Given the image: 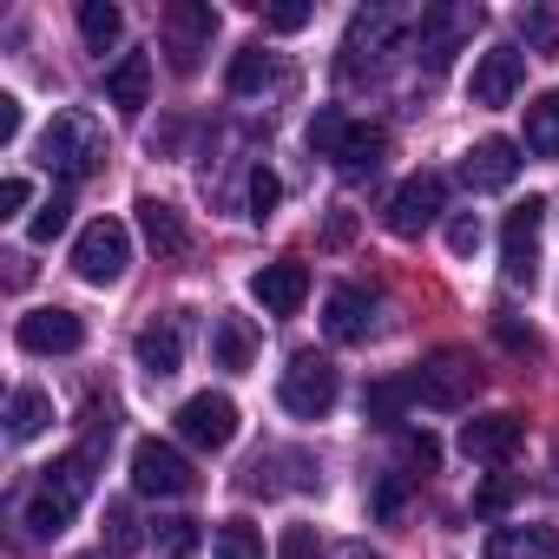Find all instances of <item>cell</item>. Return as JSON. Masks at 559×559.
I'll use <instances>...</instances> for the list:
<instances>
[{
	"mask_svg": "<svg viewBox=\"0 0 559 559\" xmlns=\"http://www.w3.org/2000/svg\"><path fill=\"white\" fill-rule=\"evenodd\" d=\"M40 165L60 171L67 185L73 178H93L106 165V132L86 119V112H53V126L40 132Z\"/></svg>",
	"mask_w": 559,
	"mask_h": 559,
	"instance_id": "cell-1",
	"label": "cell"
},
{
	"mask_svg": "<svg viewBox=\"0 0 559 559\" xmlns=\"http://www.w3.org/2000/svg\"><path fill=\"white\" fill-rule=\"evenodd\" d=\"M336 395H343V376H336V362H330V356H317V349L290 356L284 382H276V402H284L297 421H323V415L336 408Z\"/></svg>",
	"mask_w": 559,
	"mask_h": 559,
	"instance_id": "cell-2",
	"label": "cell"
},
{
	"mask_svg": "<svg viewBox=\"0 0 559 559\" xmlns=\"http://www.w3.org/2000/svg\"><path fill=\"white\" fill-rule=\"evenodd\" d=\"M132 263V230L119 217H93L80 237H73V270H80V284H119Z\"/></svg>",
	"mask_w": 559,
	"mask_h": 559,
	"instance_id": "cell-3",
	"label": "cell"
},
{
	"mask_svg": "<svg viewBox=\"0 0 559 559\" xmlns=\"http://www.w3.org/2000/svg\"><path fill=\"white\" fill-rule=\"evenodd\" d=\"M480 395V369H474V356L467 349H441V356H428L421 369H415V402L421 408H467Z\"/></svg>",
	"mask_w": 559,
	"mask_h": 559,
	"instance_id": "cell-4",
	"label": "cell"
},
{
	"mask_svg": "<svg viewBox=\"0 0 559 559\" xmlns=\"http://www.w3.org/2000/svg\"><path fill=\"white\" fill-rule=\"evenodd\" d=\"M539 224H546V198H526L507 211V230H500V276L513 290H533L539 276Z\"/></svg>",
	"mask_w": 559,
	"mask_h": 559,
	"instance_id": "cell-5",
	"label": "cell"
},
{
	"mask_svg": "<svg viewBox=\"0 0 559 559\" xmlns=\"http://www.w3.org/2000/svg\"><path fill=\"white\" fill-rule=\"evenodd\" d=\"M132 487H139L145 500H185V493L198 487V474H191V461H185L171 441L145 435V441L132 448Z\"/></svg>",
	"mask_w": 559,
	"mask_h": 559,
	"instance_id": "cell-6",
	"label": "cell"
},
{
	"mask_svg": "<svg viewBox=\"0 0 559 559\" xmlns=\"http://www.w3.org/2000/svg\"><path fill=\"white\" fill-rule=\"evenodd\" d=\"M211 40H217V8H204V0H171L165 8V53H171V67L198 73Z\"/></svg>",
	"mask_w": 559,
	"mask_h": 559,
	"instance_id": "cell-7",
	"label": "cell"
},
{
	"mask_svg": "<svg viewBox=\"0 0 559 559\" xmlns=\"http://www.w3.org/2000/svg\"><path fill=\"white\" fill-rule=\"evenodd\" d=\"M178 435H185L191 448H204V454H224V448L237 441V402L217 395V389L185 395V402H178Z\"/></svg>",
	"mask_w": 559,
	"mask_h": 559,
	"instance_id": "cell-8",
	"label": "cell"
},
{
	"mask_svg": "<svg viewBox=\"0 0 559 559\" xmlns=\"http://www.w3.org/2000/svg\"><path fill=\"white\" fill-rule=\"evenodd\" d=\"M441 211H448V178H441V171H415V178H402L395 198H389V230H395V237H421Z\"/></svg>",
	"mask_w": 559,
	"mask_h": 559,
	"instance_id": "cell-9",
	"label": "cell"
},
{
	"mask_svg": "<svg viewBox=\"0 0 559 559\" xmlns=\"http://www.w3.org/2000/svg\"><path fill=\"white\" fill-rule=\"evenodd\" d=\"M14 336H21L27 356H73V349L86 343V323H80L73 310L47 304V310H27V317L14 323Z\"/></svg>",
	"mask_w": 559,
	"mask_h": 559,
	"instance_id": "cell-10",
	"label": "cell"
},
{
	"mask_svg": "<svg viewBox=\"0 0 559 559\" xmlns=\"http://www.w3.org/2000/svg\"><path fill=\"white\" fill-rule=\"evenodd\" d=\"M250 297H257L270 317H297V310H304V297H310V263H297V257L263 263V270L250 276Z\"/></svg>",
	"mask_w": 559,
	"mask_h": 559,
	"instance_id": "cell-11",
	"label": "cell"
},
{
	"mask_svg": "<svg viewBox=\"0 0 559 559\" xmlns=\"http://www.w3.org/2000/svg\"><path fill=\"white\" fill-rule=\"evenodd\" d=\"M520 441H526V421L507 415V408H500V415H474V421L461 428V454H467V461H487V467L513 461Z\"/></svg>",
	"mask_w": 559,
	"mask_h": 559,
	"instance_id": "cell-12",
	"label": "cell"
},
{
	"mask_svg": "<svg viewBox=\"0 0 559 559\" xmlns=\"http://www.w3.org/2000/svg\"><path fill=\"white\" fill-rule=\"evenodd\" d=\"M474 8H441V14H421V27H415V60L428 67V73H441L448 60H454V47H461V34H474Z\"/></svg>",
	"mask_w": 559,
	"mask_h": 559,
	"instance_id": "cell-13",
	"label": "cell"
},
{
	"mask_svg": "<svg viewBox=\"0 0 559 559\" xmlns=\"http://www.w3.org/2000/svg\"><path fill=\"white\" fill-rule=\"evenodd\" d=\"M520 86H526V53L520 47H487L474 60V106H513Z\"/></svg>",
	"mask_w": 559,
	"mask_h": 559,
	"instance_id": "cell-14",
	"label": "cell"
},
{
	"mask_svg": "<svg viewBox=\"0 0 559 559\" xmlns=\"http://www.w3.org/2000/svg\"><path fill=\"white\" fill-rule=\"evenodd\" d=\"M520 165H526V158H520L513 139H480V145L461 158V178H467L474 191H507V185L520 178Z\"/></svg>",
	"mask_w": 559,
	"mask_h": 559,
	"instance_id": "cell-15",
	"label": "cell"
},
{
	"mask_svg": "<svg viewBox=\"0 0 559 559\" xmlns=\"http://www.w3.org/2000/svg\"><path fill=\"white\" fill-rule=\"evenodd\" d=\"M132 362L152 376V382H165V376H178V362H185V336H178V323L171 317H158V323H145L139 336H132Z\"/></svg>",
	"mask_w": 559,
	"mask_h": 559,
	"instance_id": "cell-16",
	"label": "cell"
},
{
	"mask_svg": "<svg viewBox=\"0 0 559 559\" xmlns=\"http://www.w3.org/2000/svg\"><path fill=\"white\" fill-rule=\"evenodd\" d=\"M395 34H402V14H389V8H376V14H356V27H349V47H343V73H362V60L376 67V53H382Z\"/></svg>",
	"mask_w": 559,
	"mask_h": 559,
	"instance_id": "cell-17",
	"label": "cell"
},
{
	"mask_svg": "<svg viewBox=\"0 0 559 559\" xmlns=\"http://www.w3.org/2000/svg\"><path fill=\"white\" fill-rule=\"evenodd\" d=\"M323 330L336 336V343H369V330H376V304L362 297V290H330V304H323Z\"/></svg>",
	"mask_w": 559,
	"mask_h": 559,
	"instance_id": "cell-18",
	"label": "cell"
},
{
	"mask_svg": "<svg viewBox=\"0 0 559 559\" xmlns=\"http://www.w3.org/2000/svg\"><path fill=\"white\" fill-rule=\"evenodd\" d=\"M139 230H145V243H152L158 257H185V250H191V230H185V217H178L165 198H139Z\"/></svg>",
	"mask_w": 559,
	"mask_h": 559,
	"instance_id": "cell-19",
	"label": "cell"
},
{
	"mask_svg": "<svg viewBox=\"0 0 559 559\" xmlns=\"http://www.w3.org/2000/svg\"><path fill=\"white\" fill-rule=\"evenodd\" d=\"M480 559H559V539L546 526H493Z\"/></svg>",
	"mask_w": 559,
	"mask_h": 559,
	"instance_id": "cell-20",
	"label": "cell"
},
{
	"mask_svg": "<svg viewBox=\"0 0 559 559\" xmlns=\"http://www.w3.org/2000/svg\"><path fill=\"white\" fill-rule=\"evenodd\" d=\"M106 99H112L119 112H145V99H152V60H145V53H126V60L106 73Z\"/></svg>",
	"mask_w": 559,
	"mask_h": 559,
	"instance_id": "cell-21",
	"label": "cell"
},
{
	"mask_svg": "<svg viewBox=\"0 0 559 559\" xmlns=\"http://www.w3.org/2000/svg\"><path fill=\"white\" fill-rule=\"evenodd\" d=\"M211 356H217V369H250V362H257V330H250V317H217V323H211Z\"/></svg>",
	"mask_w": 559,
	"mask_h": 559,
	"instance_id": "cell-22",
	"label": "cell"
},
{
	"mask_svg": "<svg viewBox=\"0 0 559 559\" xmlns=\"http://www.w3.org/2000/svg\"><path fill=\"white\" fill-rule=\"evenodd\" d=\"M47 428H53V402H47V389H34V382L14 389V395H8V435H14V441H40Z\"/></svg>",
	"mask_w": 559,
	"mask_h": 559,
	"instance_id": "cell-23",
	"label": "cell"
},
{
	"mask_svg": "<svg viewBox=\"0 0 559 559\" xmlns=\"http://www.w3.org/2000/svg\"><path fill=\"white\" fill-rule=\"evenodd\" d=\"M382 158H389V132H382V126H349V132H343V145H336V165H343L349 178L376 171Z\"/></svg>",
	"mask_w": 559,
	"mask_h": 559,
	"instance_id": "cell-24",
	"label": "cell"
},
{
	"mask_svg": "<svg viewBox=\"0 0 559 559\" xmlns=\"http://www.w3.org/2000/svg\"><path fill=\"white\" fill-rule=\"evenodd\" d=\"M53 500H67L73 513H80V500L93 493V454H60L53 467H47V480H40Z\"/></svg>",
	"mask_w": 559,
	"mask_h": 559,
	"instance_id": "cell-25",
	"label": "cell"
},
{
	"mask_svg": "<svg viewBox=\"0 0 559 559\" xmlns=\"http://www.w3.org/2000/svg\"><path fill=\"white\" fill-rule=\"evenodd\" d=\"M526 152L533 158H559V86L526 106Z\"/></svg>",
	"mask_w": 559,
	"mask_h": 559,
	"instance_id": "cell-26",
	"label": "cell"
},
{
	"mask_svg": "<svg viewBox=\"0 0 559 559\" xmlns=\"http://www.w3.org/2000/svg\"><path fill=\"white\" fill-rule=\"evenodd\" d=\"M119 34H126V14L112 8V0H80V40H86L93 53L119 47Z\"/></svg>",
	"mask_w": 559,
	"mask_h": 559,
	"instance_id": "cell-27",
	"label": "cell"
},
{
	"mask_svg": "<svg viewBox=\"0 0 559 559\" xmlns=\"http://www.w3.org/2000/svg\"><path fill=\"white\" fill-rule=\"evenodd\" d=\"M21 520H27V533H34V539H60V533L73 526V507H67V500H53V493L40 487V493L21 507Z\"/></svg>",
	"mask_w": 559,
	"mask_h": 559,
	"instance_id": "cell-28",
	"label": "cell"
},
{
	"mask_svg": "<svg viewBox=\"0 0 559 559\" xmlns=\"http://www.w3.org/2000/svg\"><path fill=\"white\" fill-rule=\"evenodd\" d=\"M270 80H276V60H270L263 47H243V53L230 60V93H237V99H250V93H263Z\"/></svg>",
	"mask_w": 559,
	"mask_h": 559,
	"instance_id": "cell-29",
	"label": "cell"
},
{
	"mask_svg": "<svg viewBox=\"0 0 559 559\" xmlns=\"http://www.w3.org/2000/svg\"><path fill=\"white\" fill-rule=\"evenodd\" d=\"M211 552H217V559H263V526H250V520H224V526L211 533Z\"/></svg>",
	"mask_w": 559,
	"mask_h": 559,
	"instance_id": "cell-30",
	"label": "cell"
},
{
	"mask_svg": "<svg viewBox=\"0 0 559 559\" xmlns=\"http://www.w3.org/2000/svg\"><path fill=\"white\" fill-rule=\"evenodd\" d=\"M67 224H73V198L53 191V198L27 217V237H34V243H53V237H67Z\"/></svg>",
	"mask_w": 559,
	"mask_h": 559,
	"instance_id": "cell-31",
	"label": "cell"
},
{
	"mask_svg": "<svg viewBox=\"0 0 559 559\" xmlns=\"http://www.w3.org/2000/svg\"><path fill=\"white\" fill-rule=\"evenodd\" d=\"M408 402H415V376L408 382H376L369 389V421H395Z\"/></svg>",
	"mask_w": 559,
	"mask_h": 559,
	"instance_id": "cell-32",
	"label": "cell"
},
{
	"mask_svg": "<svg viewBox=\"0 0 559 559\" xmlns=\"http://www.w3.org/2000/svg\"><path fill=\"white\" fill-rule=\"evenodd\" d=\"M343 132H349V119H343L336 106H323V112L310 119V152H323V158H336V145H343Z\"/></svg>",
	"mask_w": 559,
	"mask_h": 559,
	"instance_id": "cell-33",
	"label": "cell"
},
{
	"mask_svg": "<svg viewBox=\"0 0 559 559\" xmlns=\"http://www.w3.org/2000/svg\"><path fill=\"white\" fill-rule=\"evenodd\" d=\"M106 539H112V552H132V546H139V513H132V500H112V507H106Z\"/></svg>",
	"mask_w": 559,
	"mask_h": 559,
	"instance_id": "cell-34",
	"label": "cell"
},
{
	"mask_svg": "<svg viewBox=\"0 0 559 559\" xmlns=\"http://www.w3.org/2000/svg\"><path fill=\"white\" fill-rule=\"evenodd\" d=\"M158 552L165 559H191L198 552V520H158Z\"/></svg>",
	"mask_w": 559,
	"mask_h": 559,
	"instance_id": "cell-35",
	"label": "cell"
},
{
	"mask_svg": "<svg viewBox=\"0 0 559 559\" xmlns=\"http://www.w3.org/2000/svg\"><path fill=\"white\" fill-rule=\"evenodd\" d=\"M243 198H250V217L263 224V217L276 211V198H284V185H276V171H270V165H257V171H250V191H243Z\"/></svg>",
	"mask_w": 559,
	"mask_h": 559,
	"instance_id": "cell-36",
	"label": "cell"
},
{
	"mask_svg": "<svg viewBox=\"0 0 559 559\" xmlns=\"http://www.w3.org/2000/svg\"><path fill=\"white\" fill-rule=\"evenodd\" d=\"M448 250H454V257H474V250H480V217H474V211H454V217H448Z\"/></svg>",
	"mask_w": 559,
	"mask_h": 559,
	"instance_id": "cell-37",
	"label": "cell"
},
{
	"mask_svg": "<svg viewBox=\"0 0 559 559\" xmlns=\"http://www.w3.org/2000/svg\"><path fill=\"white\" fill-rule=\"evenodd\" d=\"M402 461H408V467H421V474H435V467H441V441L408 428V435H402Z\"/></svg>",
	"mask_w": 559,
	"mask_h": 559,
	"instance_id": "cell-38",
	"label": "cell"
},
{
	"mask_svg": "<svg viewBox=\"0 0 559 559\" xmlns=\"http://www.w3.org/2000/svg\"><path fill=\"white\" fill-rule=\"evenodd\" d=\"M276 559H323L317 526H284V546H276Z\"/></svg>",
	"mask_w": 559,
	"mask_h": 559,
	"instance_id": "cell-39",
	"label": "cell"
},
{
	"mask_svg": "<svg viewBox=\"0 0 559 559\" xmlns=\"http://www.w3.org/2000/svg\"><path fill=\"white\" fill-rule=\"evenodd\" d=\"M263 27H270V34H304V27H310V8H304V0H284V8H263Z\"/></svg>",
	"mask_w": 559,
	"mask_h": 559,
	"instance_id": "cell-40",
	"label": "cell"
},
{
	"mask_svg": "<svg viewBox=\"0 0 559 559\" xmlns=\"http://www.w3.org/2000/svg\"><path fill=\"white\" fill-rule=\"evenodd\" d=\"M493 336H500L513 356H539V336H533V330H520L513 317H493Z\"/></svg>",
	"mask_w": 559,
	"mask_h": 559,
	"instance_id": "cell-41",
	"label": "cell"
},
{
	"mask_svg": "<svg viewBox=\"0 0 559 559\" xmlns=\"http://www.w3.org/2000/svg\"><path fill=\"white\" fill-rule=\"evenodd\" d=\"M513 493H520V480H487V487L474 493V507H480V513H500V507H507Z\"/></svg>",
	"mask_w": 559,
	"mask_h": 559,
	"instance_id": "cell-42",
	"label": "cell"
},
{
	"mask_svg": "<svg viewBox=\"0 0 559 559\" xmlns=\"http://www.w3.org/2000/svg\"><path fill=\"white\" fill-rule=\"evenodd\" d=\"M21 139V99L14 93H0V152H8Z\"/></svg>",
	"mask_w": 559,
	"mask_h": 559,
	"instance_id": "cell-43",
	"label": "cell"
},
{
	"mask_svg": "<svg viewBox=\"0 0 559 559\" xmlns=\"http://www.w3.org/2000/svg\"><path fill=\"white\" fill-rule=\"evenodd\" d=\"M27 198H34V185H27V178H8V185H0V217L27 211Z\"/></svg>",
	"mask_w": 559,
	"mask_h": 559,
	"instance_id": "cell-44",
	"label": "cell"
},
{
	"mask_svg": "<svg viewBox=\"0 0 559 559\" xmlns=\"http://www.w3.org/2000/svg\"><path fill=\"white\" fill-rule=\"evenodd\" d=\"M376 513H402V480H376Z\"/></svg>",
	"mask_w": 559,
	"mask_h": 559,
	"instance_id": "cell-45",
	"label": "cell"
},
{
	"mask_svg": "<svg viewBox=\"0 0 559 559\" xmlns=\"http://www.w3.org/2000/svg\"><path fill=\"white\" fill-rule=\"evenodd\" d=\"M349 559H382V552H362V546H356V552H349Z\"/></svg>",
	"mask_w": 559,
	"mask_h": 559,
	"instance_id": "cell-46",
	"label": "cell"
}]
</instances>
